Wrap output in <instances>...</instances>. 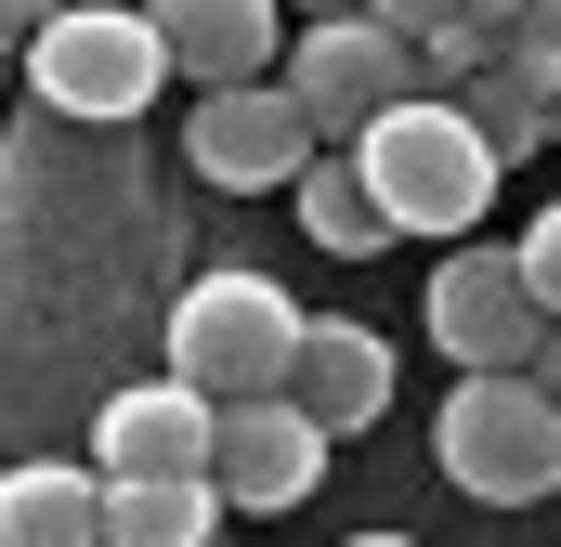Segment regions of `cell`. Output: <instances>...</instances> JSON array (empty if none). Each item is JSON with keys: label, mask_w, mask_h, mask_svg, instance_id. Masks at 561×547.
<instances>
[{"label": "cell", "mask_w": 561, "mask_h": 547, "mask_svg": "<svg viewBox=\"0 0 561 547\" xmlns=\"http://www.w3.org/2000/svg\"><path fill=\"white\" fill-rule=\"evenodd\" d=\"M431 456H444V482L457 496H483V509H536L561 496V405L536 365H483V379H457L444 417H431Z\"/></svg>", "instance_id": "obj_2"}, {"label": "cell", "mask_w": 561, "mask_h": 547, "mask_svg": "<svg viewBox=\"0 0 561 547\" xmlns=\"http://www.w3.org/2000/svg\"><path fill=\"white\" fill-rule=\"evenodd\" d=\"M144 13L170 39V79H196V92H236V79L287 66V0H144Z\"/></svg>", "instance_id": "obj_10"}, {"label": "cell", "mask_w": 561, "mask_h": 547, "mask_svg": "<svg viewBox=\"0 0 561 547\" xmlns=\"http://www.w3.org/2000/svg\"><path fill=\"white\" fill-rule=\"evenodd\" d=\"M287 196H300V235H313V248H340V261H379V248H392V209L366 196L353 143H327V156H313V170H300Z\"/></svg>", "instance_id": "obj_15"}, {"label": "cell", "mask_w": 561, "mask_h": 547, "mask_svg": "<svg viewBox=\"0 0 561 547\" xmlns=\"http://www.w3.org/2000/svg\"><path fill=\"white\" fill-rule=\"evenodd\" d=\"M222 535V482L170 469V482H105V547H209Z\"/></svg>", "instance_id": "obj_14"}, {"label": "cell", "mask_w": 561, "mask_h": 547, "mask_svg": "<svg viewBox=\"0 0 561 547\" xmlns=\"http://www.w3.org/2000/svg\"><path fill=\"white\" fill-rule=\"evenodd\" d=\"M183 156H196L222 196H287V183L327 156V131L300 118V92H287V79H236V92H196Z\"/></svg>", "instance_id": "obj_6"}, {"label": "cell", "mask_w": 561, "mask_h": 547, "mask_svg": "<svg viewBox=\"0 0 561 547\" xmlns=\"http://www.w3.org/2000/svg\"><path fill=\"white\" fill-rule=\"evenodd\" d=\"M26 92H39L53 118L118 131V118H144V105L170 92V39H157V13L66 0V13H39V26H26Z\"/></svg>", "instance_id": "obj_3"}, {"label": "cell", "mask_w": 561, "mask_h": 547, "mask_svg": "<svg viewBox=\"0 0 561 547\" xmlns=\"http://www.w3.org/2000/svg\"><path fill=\"white\" fill-rule=\"evenodd\" d=\"M287 405H313L327 443H340V430H366V417L392 405V339H379V326L313 313V326H300V365H287Z\"/></svg>", "instance_id": "obj_11"}, {"label": "cell", "mask_w": 561, "mask_h": 547, "mask_svg": "<svg viewBox=\"0 0 561 547\" xmlns=\"http://www.w3.org/2000/svg\"><path fill=\"white\" fill-rule=\"evenodd\" d=\"M39 13H66V0H0V39L26 53V26H39Z\"/></svg>", "instance_id": "obj_19"}, {"label": "cell", "mask_w": 561, "mask_h": 547, "mask_svg": "<svg viewBox=\"0 0 561 547\" xmlns=\"http://www.w3.org/2000/svg\"><path fill=\"white\" fill-rule=\"evenodd\" d=\"M536 379H549V405H561V326H549V352H536Z\"/></svg>", "instance_id": "obj_21"}, {"label": "cell", "mask_w": 561, "mask_h": 547, "mask_svg": "<svg viewBox=\"0 0 561 547\" xmlns=\"http://www.w3.org/2000/svg\"><path fill=\"white\" fill-rule=\"evenodd\" d=\"M300 326H313V313L287 300L275 274H196V287L170 300V379H183V392H209V405L287 392Z\"/></svg>", "instance_id": "obj_4"}, {"label": "cell", "mask_w": 561, "mask_h": 547, "mask_svg": "<svg viewBox=\"0 0 561 547\" xmlns=\"http://www.w3.org/2000/svg\"><path fill=\"white\" fill-rule=\"evenodd\" d=\"M209 430H222V405H209V392L144 379V392H118V405L92 417V469H105V482H170V469H209Z\"/></svg>", "instance_id": "obj_9"}, {"label": "cell", "mask_w": 561, "mask_h": 547, "mask_svg": "<svg viewBox=\"0 0 561 547\" xmlns=\"http://www.w3.org/2000/svg\"><path fill=\"white\" fill-rule=\"evenodd\" d=\"M275 79L300 92V118H313L327 143H353L379 105H405V92H419V39H392L379 13H327V26H300V39H287Z\"/></svg>", "instance_id": "obj_5"}, {"label": "cell", "mask_w": 561, "mask_h": 547, "mask_svg": "<svg viewBox=\"0 0 561 547\" xmlns=\"http://www.w3.org/2000/svg\"><path fill=\"white\" fill-rule=\"evenodd\" d=\"M353 170H366V196L392 209V235H470L483 209H496V143L457 118V92H405V105H379L366 131H353Z\"/></svg>", "instance_id": "obj_1"}, {"label": "cell", "mask_w": 561, "mask_h": 547, "mask_svg": "<svg viewBox=\"0 0 561 547\" xmlns=\"http://www.w3.org/2000/svg\"><path fill=\"white\" fill-rule=\"evenodd\" d=\"M287 13H300V26H327V13H366V0H287Z\"/></svg>", "instance_id": "obj_20"}, {"label": "cell", "mask_w": 561, "mask_h": 547, "mask_svg": "<svg viewBox=\"0 0 561 547\" xmlns=\"http://www.w3.org/2000/svg\"><path fill=\"white\" fill-rule=\"evenodd\" d=\"M0 79H13V39H0Z\"/></svg>", "instance_id": "obj_23"}, {"label": "cell", "mask_w": 561, "mask_h": 547, "mask_svg": "<svg viewBox=\"0 0 561 547\" xmlns=\"http://www.w3.org/2000/svg\"><path fill=\"white\" fill-rule=\"evenodd\" d=\"M457 118L496 143V170H510V156H536V143H561V66H536V53L470 66V79H457Z\"/></svg>", "instance_id": "obj_13"}, {"label": "cell", "mask_w": 561, "mask_h": 547, "mask_svg": "<svg viewBox=\"0 0 561 547\" xmlns=\"http://www.w3.org/2000/svg\"><path fill=\"white\" fill-rule=\"evenodd\" d=\"M366 13H379V26H392V39H444V26H457V13H470V0H366Z\"/></svg>", "instance_id": "obj_18"}, {"label": "cell", "mask_w": 561, "mask_h": 547, "mask_svg": "<svg viewBox=\"0 0 561 547\" xmlns=\"http://www.w3.org/2000/svg\"><path fill=\"white\" fill-rule=\"evenodd\" d=\"M496 53H536V66H561V0H510V39Z\"/></svg>", "instance_id": "obj_17"}, {"label": "cell", "mask_w": 561, "mask_h": 547, "mask_svg": "<svg viewBox=\"0 0 561 547\" xmlns=\"http://www.w3.org/2000/svg\"><path fill=\"white\" fill-rule=\"evenodd\" d=\"M510 261H523V287H536V313L561 326V209H536V222H523V248H510Z\"/></svg>", "instance_id": "obj_16"}, {"label": "cell", "mask_w": 561, "mask_h": 547, "mask_svg": "<svg viewBox=\"0 0 561 547\" xmlns=\"http://www.w3.org/2000/svg\"><path fill=\"white\" fill-rule=\"evenodd\" d=\"M431 339H444V365L457 379H483V365H536L549 352V313H536V287H523V261L510 248H444L431 261Z\"/></svg>", "instance_id": "obj_7"}, {"label": "cell", "mask_w": 561, "mask_h": 547, "mask_svg": "<svg viewBox=\"0 0 561 547\" xmlns=\"http://www.w3.org/2000/svg\"><path fill=\"white\" fill-rule=\"evenodd\" d=\"M209 482H222V509H300L313 482H327V430H313V405H287V392H249V405H222V430H209Z\"/></svg>", "instance_id": "obj_8"}, {"label": "cell", "mask_w": 561, "mask_h": 547, "mask_svg": "<svg viewBox=\"0 0 561 547\" xmlns=\"http://www.w3.org/2000/svg\"><path fill=\"white\" fill-rule=\"evenodd\" d=\"M340 547H419V535H340Z\"/></svg>", "instance_id": "obj_22"}, {"label": "cell", "mask_w": 561, "mask_h": 547, "mask_svg": "<svg viewBox=\"0 0 561 547\" xmlns=\"http://www.w3.org/2000/svg\"><path fill=\"white\" fill-rule=\"evenodd\" d=\"M0 547H105V469H66V456L0 469Z\"/></svg>", "instance_id": "obj_12"}]
</instances>
